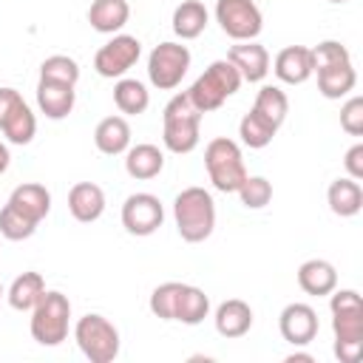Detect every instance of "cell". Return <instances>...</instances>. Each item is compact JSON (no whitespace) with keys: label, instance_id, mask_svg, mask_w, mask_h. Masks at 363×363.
Returning <instances> with one entry per match:
<instances>
[{"label":"cell","instance_id":"6da1fadb","mask_svg":"<svg viewBox=\"0 0 363 363\" xmlns=\"http://www.w3.org/2000/svg\"><path fill=\"white\" fill-rule=\"evenodd\" d=\"M332 332H335V357L340 363H357L363 349V298L354 289H332Z\"/></svg>","mask_w":363,"mask_h":363},{"label":"cell","instance_id":"7a4b0ae2","mask_svg":"<svg viewBox=\"0 0 363 363\" xmlns=\"http://www.w3.org/2000/svg\"><path fill=\"white\" fill-rule=\"evenodd\" d=\"M176 230L187 244H199L216 230V201L204 187H184L173 199Z\"/></svg>","mask_w":363,"mask_h":363},{"label":"cell","instance_id":"3957f363","mask_svg":"<svg viewBox=\"0 0 363 363\" xmlns=\"http://www.w3.org/2000/svg\"><path fill=\"white\" fill-rule=\"evenodd\" d=\"M201 111L193 105L187 91L176 94L162 111V142L170 153H190L199 145Z\"/></svg>","mask_w":363,"mask_h":363},{"label":"cell","instance_id":"277c9868","mask_svg":"<svg viewBox=\"0 0 363 363\" xmlns=\"http://www.w3.org/2000/svg\"><path fill=\"white\" fill-rule=\"evenodd\" d=\"M238 88H241V74L235 71V65L230 60H216L187 88V96L201 113H210V111H218L227 102V96H233Z\"/></svg>","mask_w":363,"mask_h":363},{"label":"cell","instance_id":"5b68a950","mask_svg":"<svg viewBox=\"0 0 363 363\" xmlns=\"http://www.w3.org/2000/svg\"><path fill=\"white\" fill-rule=\"evenodd\" d=\"M204 167H207V176L213 182V187L221 190V193H235L241 187V182L250 176L247 167H244L241 147L227 136H216L213 142H207Z\"/></svg>","mask_w":363,"mask_h":363},{"label":"cell","instance_id":"8992f818","mask_svg":"<svg viewBox=\"0 0 363 363\" xmlns=\"http://www.w3.org/2000/svg\"><path fill=\"white\" fill-rule=\"evenodd\" d=\"M71 301L57 289H45V295L31 309V337L40 346H60L68 337Z\"/></svg>","mask_w":363,"mask_h":363},{"label":"cell","instance_id":"52a82bcc","mask_svg":"<svg viewBox=\"0 0 363 363\" xmlns=\"http://www.w3.org/2000/svg\"><path fill=\"white\" fill-rule=\"evenodd\" d=\"M74 340L91 363H111L119 354V329L96 312H88L77 320Z\"/></svg>","mask_w":363,"mask_h":363},{"label":"cell","instance_id":"ba28073f","mask_svg":"<svg viewBox=\"0 0 363 363\" xmlns=\"http://www.w3.org/2000/svg\"><path fill=\"white\" fill-rule=\"evenodd\" d=\"M190 68V48L182 43H159L147 57V79L159 91H173Z\"/></svg>","mask_w":363,"mask_h":363},{"label":"cell","instance_id":"9c48e42d","mask_svg":"<svg viewBox=\"0 0 363 363\" xmlns=\"http://www.w3.org/2000/svg\"><path fill=\"white\" fill-rule=\"evenodd\" d=\"M216 23L235 43L255 40L264 28L261 9L252 0H216Z\"/></svg>","mask_w":363,"mask_h":363},{"label":"cell","instance_id":"30bf717a","mask_svg":"<svg viewBox=\"0 0 363 363\" xmlns=\"http://www.w3.org/2000/svg\"><path fill=\"white\" fill-rule=\"evenodd\" d=\"M139 54H142V43L136 37H130V34H113L94 54V68L105 79H119V77H125L136 65Z\"/></svg>","mask_w":363,"mask_h":363},{"label":"cell","instance_id":"8fae6325","mask_svg":"<svg viewBox=\"0 0 363 363\" xmlns=\"http://www.w3.org/2000/svg\"><path fill=\"white\" fill-rule=\"evenodd\" d=\"M164 221V207L153 193H130L122 204V227L130 235H153Z\"/></svg>","mask_w":363,"mask_h":363},{"label":"cell","instance_id":"7c38bea8","mask_svg":"<svg viewBox=\"0 0 363 363\" xmlns=\"http://www.w3.org/2000/svg\"><path fill=\"white\" fill-rule=\"evenodd\" d=\"M281 337L292 346H306L318 335V312L309 303H286L278 315Z\"/></svg>","mask_w":363,"mask_h":363},{"label":"cell","instance_id":"4fadbf2b","mask_svg":"<svg viewBox=\"0 0 363 363\" xmlns=\"http://www.w3.org/2000/svg\"><path fill=\"white\" fill-rule=\"evenodd\" d=\"M227 60L241 74V82H261L269 74V51L255 40H244L233 45L227 51Z\"/></svg>","mask_w":363,"mask_h":363},{"label":"cell","instance_id":"5bb4252c","mask_svg":"<svg viewBox=\"0 0 363 363\" xmlns=\"http://www.w3.org/2000/svg\"><path fill=\"white\" fill-rule=\"evenodd\" d=\"M272 71L286 85H301L312 77V48L306 45H286L275 54Z\"/></svg>","mask_w":363,"mask_h":363},{"label":"cell","instance_id":"9a60e30c","mask_svg":"<svg viewBox=\"0 0 363 363\" xmlns=\"http://www.w3.org/2000/svg\"><path fill=\"white\" fill-rule=\"evenodd\" d=\"M68 210L77 221L91 224L105 213V193L94 182H77L68 193Z\"/></svg>","mask_w":363,"mask_h":363},{"label":"cell","instance_id":"2e32d148","mask_svg":"<svg viewBox=\"0 0 363 363\" xmlns=\"http://www.w3.org/2000/svg\"><path fill=\"white\" fill-rule=\"evenodd\" d=\"M216 332L227 340L233 337H244L250 329H252V309L250 303H244L241 298H230L224 303H218L216 309Z\"/></svg>","mask_w":363,"mask_h":363},{"label":"cell","instance_id":"e0dca14e","mask_svg":"<svg viewBox=\"0 0 363 363\" xmlns=\"http://www.w3.org/2000/svg\"><path fill=\"white\" fill-rule=\"evenodd\" d=\"M9 204L17 213H23L26 218H31L34 224H40L48 216V210H51V193L43 184H37V182H26V184H17L11 190Z\"/></svg>","mask_w":363,"mask_h":363},{"label":"cell","instance_id":"ac0fdd59","mask_svg":"<svg viewBox=\"0 0 363 363\" xmlns=\"http://www.w3.org/2000/svg\"><path fill=\"white\" fill-rule=\"evenodd\" d=\"M77 91L74 85H60V82H37V105L48 119H65L74 111Z\"/></svg>","mask_w":363,"mask_h":363},{"label":"cell","instance_id":"d6986e66","mask_svg":"<svg viewBox=\"0 0 363 363\" xmlns=\"http://www.w3.org/2000/svg\"><path fill=\"white\" fill-rule=\"evenodd\" d=\"M162 167H164V153L150 142H142L125 150V170L130 179H139V182L156 179Z\"/></svg>","mask_w":363,"mask_h":363},{"label":"cell","instance_id":"ffe728a7","mask_svg":"<svg viewBox=\"0 0 363 363\" xmlns=\"http://www.w3.org/2000/svg\"><path fill=\"white\" fill-rule=\"evenodd\" d=\"M298 286L306 292V295H329L335 286H337V272L329 261L323 258H309L298 267Z\"/></svg>","mask_w":363,"mask_h":363},{"label":"cell","instance_id":"44dd1931","mask_svg":"<svg viewBox=\"0 0 363 363\" xmlns=\"http://www.w3.org/2000/svg\"><path fill=\"white\" fill-rule=\"evenodd\" d=\"M96 150L105 156H119L130 147V125L125 116H105L94 130Z\"/></svg>","mask_w":363,"mask_h":363},{"label":"cell","instance_id":"7402d4cb","mask_svg":"<svg viewBox=\"0 0 363 363\" xmlns=\"http://www.w3.org/2000/svg\"><path fill=\"white\" fill-rule=\"evenodd\" d=\"M329 210L340 218H352L363 210V187L354 179H335L326 190Z\"/></svg>","mask_w":363,"mask_h":363},{"label":"cell","instance_id":"603a6c76","mask_svg":"<svg viewBox=\"0 0 363 363\" xmlns=\"http://www.w3.org/2000/svg\"><path fill=\"white\" fill-rule=\"evenodd\" d=\"M130 17L128 0H94L88 9V23L99 34H116Z\"/></svg>","mask_w":363,"mask_h":363},{"label":"cell","instance_id":"cb8c5ba5","mask_svg":"<svg viewBox=\"0 0 363 363\" xmlns=\"http://www.w3.org/2000/svg\"><path fill=\"white\" fill-rule=\"evenodd\" d=\"M45 295V281L40 272H23L11 281L6 298H9V306L17 309V312H31L37 306V301Z\"/></svg>","mask_w":363,"mask_h":363},{"label":"cell","instance_id":"d4e9b609","mask_svg":"<svg viewBox=\"0 0 363 363\" xmlns=\"http://www.w3.org/2000/svg\"><path fill=\"white\" fill-rule=\"evenodd\" d=\"M207 20H210V14H207V9H204V3L201 0H182L176 9H173V31H176V37H182V40H196L204 28H207Z\"/></svg>","mask_w":363,"mask_h":363},{"label":"cell","instance_id":"484cf974","mask_svg":"<svg viewBox=\"0 0 363 363\" xmlns=\"http://www.w3.org/2000/svg\"><path fill=\"white\" fill-rule=\"evenodd\" d=\"M318 91L326 99H340L349 91H354L357 85V74L352 62H340V65H329V68H318Z\"/></svg>","mask_w":363,"mask_h":363},{"label":"cell","instance_id":"4316f807","mask_svg":"<svg viewBox=\"0 0 363 363\" xmlns=\"http://www.w3.org/2000/svg\"><path fill=\"white\" fill-rule=\"evenodd\" d=\"M113 102L122 113H145L147 105H150V94L147 88L139 82V79H128V77H119V82L113 85Z\"/></svg>","mask_w":363,"mask_h":363},{"label":"cell","instance_id":"83f0119b","mask_svg":"<svg viewBox=\"0 0 363 363\" xmlns=\"http://www.w3.org/2000/svg\"><path fill=\"white\" fill-rule=\"evenodd\" d=\"M252 111L261 113V116H264L267 122H272L275 128H281L284 119H286V113H289V99H286V94H284L281 88L264 85V88L258 91L255 102H252Z\"/></svg>","mask_w":363,"mask_h":363},{"label":"cell","instance_id":"f1b7e54d","mask_svg":"<svg viewBox=\"0 0 363 363\" xmlns=\"http://www.w3.org/2000/svg\"><path fill=\"white\" fill-rule=\"evenodd\" d=\"M275 133H278V128H275L272 122H267L261 113H255L252 108H250V113H244L241 122H238V136H241V142H244L247 147H252V150L267 147Z\"/></svg>","mask_w":363,"mask_h":363},{"label":"cell","instance_id":"f546056e","mask_svg":"<svg viewBox=\"0 0 363 363\" xmlns=\"http://www.w3.org/2000/svg\"><path fill=\"white\" fill-rule=\"evenodd\" d=\"M210 312V298L204 295V289L184 284L182 298H179V309H176V320L187 323V326H199Z\"/></svg>","mask_w":363,"mask_h":363},{"label":"cell","instance_id":"4dcf8cb0","mask_svg":"<svg viewBox=\"0 0 363 363\" xmlns=\"http://www.w3.org/2000/svg\"><path fill=\"white\" fill-rule=\"evenodd\" d=\"M40 79L45 82H60V85H74L79 82V65L74 57H65V54H51L43 60L40 65Z\"/></svg>","mask_w":363,"mask_h":363},{"label":"cell","instance_id":"1f68e13d","mask_svg":"<svg viewBox=\"0 0 363 363\" xmlns=\"http://www.w3.org/2000/svg\"><path fill=\"white\" fill-rule=\"evenodd\" d=\"M3 136L11 142V145H28L37 133V116L31 113V108L23 102L6 122H3Z\"/></svg>","mask_w":363,"mask_h":363},{"label":"cell","instance_id":"d6a6232c","mask_svg":"<svg viewBox=\"0 0 363 363\" xmlns=\"http://www.w3.org/2000/svg\"><path fill=\"white\" fill-rule=\"evenodd\" d=\"M182 289L184 284L182 281H167V284H159L153 292H150V312L162 320H176V309H179V298H182Z\"/></svg>","mask_w":363,"mask_h":363},{"label":"cell","instance_id":"836d02e7","mask_svg":"<svg viewBox=\"0 0 363 363\" xmlns=\"http://www.w3.org/2000/svg\"><path fill=\"white\" fill-rule=\"evenodd\" d=\"M34 230H37V224L31 218H26L23 213H17L6 201V207L0 210V235L9 238V241H26V238L34 235Z\"/></svg>","mask_w":363,"mask_h":363},{"label":"cell","instance_id":"e575fe53","mask_svg":"<svg viewBox=\"0 0 363 363\" xmlns=\"http://www.w3.org/2000/svg\"><path fill=\"white\" fill-rule=\"evenodd\" d=\"M235 193L247 210H261L272 201V184L264 176H247Z\"/></svg>","mask_w":363,"mask_h":363},{"label":"cell","instance_id":"d590c367","mask_svg":"<svg viewBox=\"0 0 363 363\" xmlns=\"http://www.w3.org/2000/svg\"><path fill=\"white\" fill-rule=\"evenodd\" d=\"M340 62H352V54L337 40H323L312 48V74L318 68H329V65H340Z\"/></svg>","mask_w":363,"mask_h":363},{"label":"cell","instance_id":"8d00e7d4","mask_svg":"<svg viewBox=\"0 0 363 363\" xmlns=\"http://www.w3.org/2000/svg\"><path fill=\"white\" fill-rule=\"evenodd\" d=\"M340 128L349 136H363V96H349L340 108Z\"/></svg>","mask_w":363,"mask_h":363},{"label":"cell","instance_id":"74e56055","mask_svg":"<svg viewBox=\"0 0 363 363\" xmlns=\"http://www.w3.org/2000/svg\"><path fill=\"white\" fill-rule=\"evenodd\" d=\"M343 164H346L349 179H354V182H360V179H363V142H357V145H352V147L346 150Z\"/></svg>","mask_w":363,"mask_h":363},{"label":"cell","instance_id":"f35d334b","mask_svg":"<svg viewBox=\"0 0 363 363\" xmlns=\"http://www.w3.org/2000/svg\"><path fill=\"white\" fill-rule=\"evenodd\" d=\"M26 99L20 96V91H14V88H0V128H3V122L23 105Z\"/></svg>","mask_w":363,"mask_h":363},{"label":"cell","instance_id":"ab89813d","mask_svg":"<svg viewBox=\"0 0 363 363\" xmlns=\"http://www.w3.org/2000/svg\"><path fill=\"white\" fill-rule=\"evenodd\" d=\"M9 164H11V153H9L6 142H0V176L9 170Z\"/></svg>","mask_w":363,"mask_h":363},{"label":"cell","instance_id":"60d3db41","mask_svg":"<svg viewBox=\"0 0 363 363\" xmlns=\"http://www.w3.org/2000/svg\"><path fill=\"white\" fill-rule=\"evenodd\" d=\"M315 357L312 354H306V352H292L289 357H286V363H312Z\"/></svg>","mask_w":363,"mask_h":363},{"label":"cell","instance_id":"b9f144b4","mask_svg":"<svg viewBox=\"0 0 363 363\" xmlns=\"http://www.w3.org/2000/svg\"><path fill=\"white\" fill-rule=\"evenodd\" d=\"M329 3H349V0H329Z\"/></svg>","mask_w":363,"mask_h":363},{"label":"cell","instance_id":"7bdbcfd3","mask_svg":"<svg viewBox=\"0 0 363 363\" xmlns=\"http://www.w3.org/2000/svg\"><path fill=\"white\" fill-rule=\"evenodd\" d=\"M0 298H3V286H0Z\"/></svg>","mask_w":363,"mask_h":363}]
</instances>
